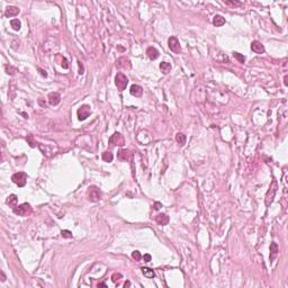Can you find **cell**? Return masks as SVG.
I'll use <instances>...</instances> for the list:
<instances>
[{"mask_svg":"<svg viewBox=\"0 0 288 288\" xmlns=\"http://www.w3.org/2000/svg\"><path fill=\"white\" fill-rule=\"evenodd\" d=\"M13 211L15 214H17L19 216H27L32 213V207H30L29 204L24 203V204L19 205V206H15L13 208Z\"/></svg>","mask_w":288,"mask_h":288,"instance_id":"6da1fadb","label":"cell"},{"mask_svg":"<svg viewBox=\"0 0 288 288\" xmlns=\"http://www.w3.org/2000/svg\"><path fill=\"white\" fill-rule=\"evenodd\" d=\"M277 190H278V185H277V181L272 180L270 187H269V190H268V193H267V195H266V205H267V206H269L271 203H272L274 198H275L276 193H277Z\"/></svg>","mask_w":288,"mask_h":288,"instance_id":"7a4b0ae2","label":"cell"},{"mask_svg":"<svg viewBox=\"0 0 288 288\" xmlns=\"http://www.w3.org/2000/svg\"><path fill=\"white\" fill-rule=\"evenodd\" d=\"M115 83H116L117 89L119 91H123L127 87L129 79H127V77L125 76L124 73H117L116 77H115Z\"/></svg>","mask_w":288,"mask_h":288,"instance_id":"3957f363","label":"cell"},{"mask_svg":"<svg viewBox=\"0 0 288 288\" xmlns=\"http://www.w3.org/2000/svg\"><path fill=\"white\" fill-rule=\"evenodd\" d=\"M11 180L14 181V184H16L18 187H24L26 185V181H27V175L25 172H17V173H14L11 177Z\"/></svg>","mask_w":288,"mask_h":288,"instance_id":"277c9868","label":"cell"},{"mask_svg":"<svg viewBox=\"0 0 288 288\" xmlns=\"http://www.w3.org/2000/svg\"><path fill=\"white\" fill-rule=\"evenodd\" d=\"M100 197H101V193H100V190L96 186L89 187V189H88V198H89V200L96 203L100 199Z\"/></svg>","mask_w":288,"mask_h":288,"instance_id":"5b68a950","label":"cell"},{"mask_svg":"<svg viewBox=\"0 0 288 288\" xmlns=\"http://www.w3.org/2000/svg\"><path fill=\"white\" fill-rule=\"evenodd\" d=\"M78 118H79V120H85L87 119L88 117H89V115H90V106H88V105H82L81 107L78 109Z\"/></svg>","mask_w":288,"mask_h":288,"instance_id":"8992f818","label":"cell"},{"mask_svg":"<svg viewBox=\"0 0 288 288\" xmlns=\"http://www.w3.org/2000/svg\"><path fill=\"white\" fill-rule=\"evenodd\" d=\"M168 45H169V48H170L173 53H180L181 52L180 44H179L178 39H177L175 36H171V37L168 39Z\"/></svg>","mask_w":288,"mask_h":288,"instance_id":"52a82bcc","label":"cell"},{"mask_svg":"<svg viewBox=\"0 0 288 288\" xmlns=\"http://www.w3.org/2000/svg\"><path fill=\"white\" fill-rule=\"evenodd\" d=\"M131 61L126 56H122L116 61V68L117 69H131Z\"/></svg>","mask_w":288,"mask_h":288,"instance_id":"ba28073f","label":"cell"},{"mask_svg":"<svg viewBox=\"0 0 288 288\" xmlns=\"http://www.w3.org/2000/svg\"><path fill=\"white\" fill-rule=\"evenodd\" d=\"M109 145H124V138L119 133H114L112 135V138H109Z\"/></svg>","mask_w":288,"mask_h":288,"instance_id":"9c48e42d","label":"cell"},{"mask_svg":"<svg viewBox=\"0 0 288 288\" xmlns=\"http://www.w3.org/2000/svg\"><path fill=\"white\" fill-rule=\"evenodd\" d=\"M251 50H252L253 52H255V53H258V54H261V53L265 52V46L262 45L261 42H259V41H253V42L251 43Z\"/></svg>","mask_w":288,"mask_h":288,"instance_id":"30bf717a","label":"cell"},{"mask_svg":"<svg viewBox=\"0 0 288 288\" xmlns=\"http://www.w3.org/2000/svg\"><path fill=\"white\" fill-rule=\"evenodd\" d=\"M60 101H61L60 94H57V92H51V94L48 95V103H50V105L56 106Z\"/></svg>","mask_w":288,"mask_h":288,"instance_id":"8fae6325","label":"cell"},{"mask_svg":"<svg viewBox=\"0 0 288 288\" xmlns=\"http://www.w3.org/2000/svg\"><path fill=\"white\" fill-rule=\"evenodd\" d=\"M19 9L17 8V7H15V6H8L7 8H6V13H5V15H6V17H14V16H17L18 14H19Z\"/></svg>","mask_w":288,"mask_h":288,"instance_id":"7c38bea8","label":"cell"},{"mask_svg":"<svg viewBox=\"0 0 288 288\" xmlns=\"http://www.w3.org/2000/svg\"><path fill=\"white\" fill-rule=\"evenodd\" d=\"M278 252H279V248H278V244L276 242H272L270 244V261H274L277 255H278Z\"/></svg>","mask_w":288,"mask_h":288,"instance_id":"4fadbf2b","label":"cell"},{"mask_svg":"<svg viewBox=\"0 0 288 288\" xmlns=\"http://www.w3.org/2000/svg\"><path fill=\"white\" fill-rule=\"evenodd\" d=\"M129 92H131L132 96L141 97L143 94V88L141 86H138V85H133V86L131 87V89H129Z\"/></svg>","mask_w":288,"mask_h":288,"instance_id":"5bb4252c","label":"cell"},{"mask_svg":"<svg viewBox=\"0 0 288 288\" xmlns=\"http://www.w3.org/2000/svg\"><path fill=\"white\" fill-rule=\"evenodd\" d=\"M146 55L149 56V59H151V60H156L159 57V51L153 46H150L146 50Z\"/></svg>","mask_w":288,"mask_h":288,"instance_id":"9a60e30c","label":"cell"},{"mask_svg":"<svg viewBox=\"0 0 288 288\" xmlns=\"http://www.w3.org/2000/svg\"><path fill=\"white\" fill-rule=\"evenodd\" d=\"M155 221L159 225H167L169 223V216L167 214H159L155 216Z\"/></svg>","mask_w":288,"mask_h":288,"instance_id":"2e32d148","label":"cell"},{"mask_svg":"<svg viewBox=\"0 0 288 288\" xmlns=\"http://www.w3.org/2000/svg\"><path fill=\"white\" fill-rule=\"evenodd\" d=\"M131 156H132V153H131L129 150H126V149H124V150H120L119 152H118V159L123 160V161L129 160V158H131Z\"/></svg>","mask_w":288,"mask_h":288,"instance_id":"e0dca14e","label":"cell"},{"mask_svg":"<svg viewBox=\"0 0 288 288\" xmlns=\"http://www.w3.org/2000/svg\"><path fill=\"white\" fill-rule=\"evenodd\" d=\"M213 24H214L216 27H221V26H223L224 24H225V18H224L223 16H221V15H216V16H214V18H213Z\"/></svg>","mask_w":288,"mask_h":288,"instance_id":"ac0fdd59","label":"cell"},{"mask_svg":"<svg viewBox=\"0 0 288 288\" xmlns=\"http://www.w3.org/2000/svg\"><path fill=\"white\" fill-rule=\"evenodd\" d=\"M160 70L162 71L163 74H168L171 71V64L168 62H161L160 63Z\"/></svg>","mask_w":288,"mask_h":288,"instance_id":"d6986e66","label":"cell"},{"mask_svg":"<svg viewBox=\"0 0 288 288\" xmlns=\"http://www.w3.org/2000/svg\"><path fill=\"white\" fill-rule=\"evenodd\" d=\"M18 202V197L16 196V195H10V196H8V198H7V204H8L9 206H11L14 208V207L16 206V204H17Z\"/></svg>","mask_w":288,"mask_h":288,"instance_id":"ffe728a7","label":"cell"},{"mask_svg":"<svg viewBox=\"0 0 288 288\" xmlns=\"http://www.w3.org/2000/svg\"><path fill=\"white\" fill-rule=\"evenodd\" d=\"M176 141L180 146H184L186 144V135L182 133H177L176 134Z\"/></svg>","mask_w":288,"mask_h":288,"instance_id":"44dd1931","label":"cell"},{"mask_svg":"<svg viewBox=\"0 0 288 288\" xmlns=\"http://www.w3.org/2000/svg\"><path fill=\"white\" fill-rule=\"evenodd\" d=\"M142 272H143V275L145 276V277H147V278H153L155 276L154 271L152 270V269H150V268H146V267H143L142 268Z\"/></svg>","mask_w":288,"mask_h":288,"instance_id":"7402d4cb","label":"cell"},{"mask_svg":"<svg viewBox=\"0 0 288 288\" xmlns=\"http://www.w3.org/2000/svg\"><path fill=\"white\" fill-rule=\"evenodd\" d=\"M113 159H114V155H113L112 152H109V151H105V152L103 153L104 161H106V162H112Z\"/></svg>","mask_w":288,"mask_h":288,"instance_id":"603a6c76","label":"cell"},{"mask_svg":"<svg viewBox=\"0 0 288 288\" xmlns=\"http://www.w3.org/2000/svg\"><path fill=\"white\" fill-rule=\"evenodd\" d=\"M10 25H11V27L15 30H19L20 27H22V23H20L19 19H11L10 20Z\"/></svg>","mask_w":288,"mask_h":288,"instance_id":"cb8c5ba5","label":"cell"},{"mask_svg":"<svg viewBox=\"0 0 288 288\" xmlns=\"http://www.w3.org/2000/svg\"><path fill=\"white\" fill-rule=\"evenodd\" d=\"M233 56L237 59L240 63H244V61H245V57H244V55L243 54H240V53H237V52H233Z\"/></svg>","mask_w":288,"mask_h":288,"instance_id":"d4e9b609","label":"cell"},{"mask_svg":"<svg viewBox=\"0 0 288 288\" xmlns=\"http://www.w3.org/2000/svg\"><path fill=\"white\" fill-rule=\"evenodd\" d=\"M61 235L63 237H65V239H71V237H72V233L70 232L69 230H63V231L61 232Z\"/></svg>","mask_w":288,"mask_h":288,"instance_id":"484cf974","label":"cell"},{"mask_svg":"<svg viewBox=\"0 0 288 288\" xmlns=\"http://www.w3.org/2000/svg\"><path fill=\"white\" fill-rule=\"evenodd\" d=\"M132 258H133L135 261H140V260L142 259V255L140 253V251H134L133 253H132Z\"/></svg>","mask_w":288,"mask_h":288,"instance_id":"4316f807","label":"cell"},{"mask_svg":"<svg viewBox=\"0 0 288 288\" xmlns=\"http://www.w3.org/2000/svg\"><path fill=\"white\" fill-rule=\"evenodd\" d=\"M119 279H122V275H120V274H114V275L112 276V280L114 283L118 281Z\"/></svg>","mask_w":288,"mask_h":288,"instance_id":"83f0119b","label":"cell"},{"mask_svg":"<svg viewBox=\"0 0 288 288\" xmlns=\"http://www.w3.org/2000/svg\"><path fill=\"white\" fill-rule=\"evenodd\" d=\"M62 67H63L64 69H68V68H69L68 61H67V59H65V57H63V60H62Z\"/></svg>","mask_w":288,"mask_h":288,"instance_id":"f1b7e54d","label":"cell"},{"mask_svg":"<svg viewBox=\"0 0 288 288\" xmlns=\"http://www.w3.org/2000/svg\"><path fill=\"white\" fill-rule=\"evenodd\" d=\"M78 65H79V73H80V74H82V73H83V65L81 64V62H80V61H78Z\"/></svg>","mask_w":288,"mask_h":288,"instance_id":"f546056e","label":"cell"},{"mask_svg":"<svg viewBox=\"0 0 288 288\" xmlns=\"http://www.w3.org/2000/svg\"><path fill=\"white\" fill-rule=\"evenodd\" d=\"M143 259H144V261H145V262H150V261H151V255H150V254H144Z\"/></svg>","mask_w":288,"mask_h":288,"instance_id":"4dcf8cb0","label":"cell"},{"mask_svg":"<svg viewBox=\"0 0 288 288\" xmlns=\"http://www.w3.org/2000/svg\"><path fill=\"white\" fill-rule=\"evenodd\" d=\"M225 4H228V5H232V6H241V2H237V1H226Z\"/></svg>","mask_w":288,"mask_h":288,"instance_id":"1f68e13d","label":"cell"},{"mask_svg":"<svg viewBox=\"0 0 288 288\" xmlns=\"http://www.w3.org/2000/svg\"><path fill=\"white\" fill-rule=\"evenodd\" d=\"M39 71H41V74H42L43 77H48V73L45 72L44 70H42V69H39Z\"/></svg>","mask_w":288,"mask_h":288,"instance_id":"d6a6232c","label":"cell"},{"mask_svg":"<svg viewBox=\"0 0 288 288\" xmlns=\"http://www.w3.org/2000/svg\"><path fill=\"white\" fill-rule=\"evenodd\" d=\"M160 207H161V204H160V203H155V207H154L155 209H159Z\"/></svg>","mask_w":288,"mask_h":288,"instance_id":"836d02e7","label":"cell"},{"mask_svg":"<svg viewBox=\"0 0 288 288\" xmlns=\"http://www.w3.org/2000/svg\"><path fill=\"white\" fill-rule=\"evenodd\" d=\"M129 286H131V283H129V281H126L124 284V287H129Z\"/></svg>","mask_w":288,"mask_h":288,"instance_id":"e575fe53","label":"cell"},{"mask_svg":"<svg viewBox=\"0 0 288 288\" xmlns=\"http://www.w3.org/2000/svg\"><path fill=\"white\" fill-rule=\"evenodd\" d=\"M284 83H285V86H287V85H288V82H287V76H285V79H284Z\"/></svg>","mask_w":288,"mask_h":288,"instance_id":"d590c367","label":"cell"},{"mask_svg":"<svg viewBox=\"0 0 288 288\" xmlns=\"http://www.w3.org/2000/svg\"><path fill=\"white\" fill-rule=\"evenodd\" d=\"M1 277H2V279H1V280H2V281H5V280H6V277H5V275H4V272H2V271H1Z\"/></svg>","mask_w":288,"mask_h":288,"instance_id":"8d00e7d4","label":"cell"},{"mask_svg":"<svg viewBox=\"0 0 288 288\" xmlns=\"http://www.w3.org/2000/svg\"><path fill=\"white\" fill-rule=\"evenodd\" d=\"M98 286H99V287H107V286H106L105 284H99Z\"/></svg>","mask_w":288,"mask_h":288,"instance_id":"74e56055","label":"cell"}]
</instances>
